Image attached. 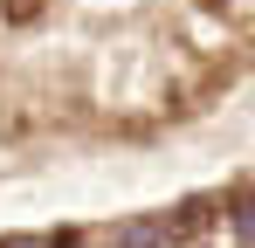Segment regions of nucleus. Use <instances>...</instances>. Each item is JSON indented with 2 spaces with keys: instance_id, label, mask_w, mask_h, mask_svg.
Wrapping results in <instances>:
<instances>
[{
  "instance_id": "4",
  "label": "nucleus",
  "mask_w": 255,
  "mask_h": 248,
  "mask_svg": "<svg viewBox=\"0 0 255 248\" xmlns=\"http://www.w3.org/2000/svg\"><path fill=\"white\" fill-rule=\"evenodd\" d=\"M42 0H0V21H35Z\"/></svg>"
},
{
  "instance_id": "2",
  "label": "nucleus",
  "mask_w": 255,
  "mask_h": 248,
  "mask_svg": "<svg viewBox=\"0 0 255 248\" xmlns=\"http://www.w3.org/2000/svg\"><path fill=\"white\" fill-rule=\"evenodd\" d=\"M118 242H125V248H159V242H166V221H125Z\"/></svg>"
},
{
  "instance_id": "3",
  "label": "nucleus",
  "mask_w": 255,
  "mask_h": 248,
  "mask_svg": "<svg viewBox=\"0 0 255 248\" xmlns=\"http://www.w3.org/2000/svg\"><path fill=\"white\" fill-rule=\"evenodd\" d=\"M228 214H235V228H242V235H255V193H235Z\"/></svg>"
},
{
  "instance_id": "1",
  "label": "nucleus",
  "mask_w": 255,
  "mask_h": 248,
  "mask_svg": "<svg viewBox=\"0 0 255 248\" xmlns=\"http://www.w3.org/2000/svg\"><path fill=\"white\" fill-rule=\"evenodd\" d=\"M207 228H214V200H207V193H193V200H179L166 214V235H172V242H193V235H207Z\"/></svg>"
}]
</instances>
